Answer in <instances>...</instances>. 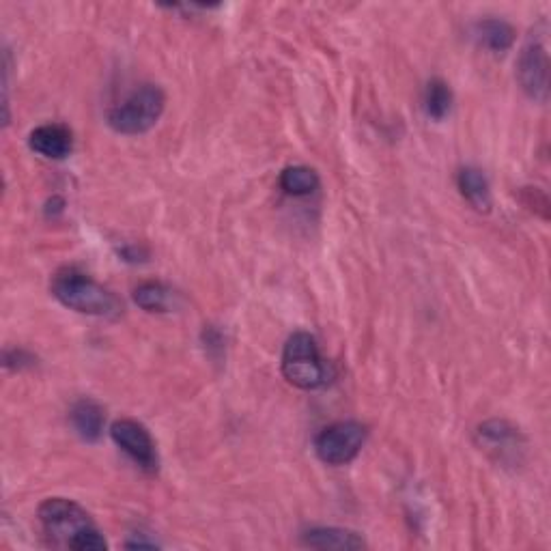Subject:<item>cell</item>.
<instances>
[{"instance_id":"1","label":"cell","mask_w":551,"mask_h":551,"mask_svg":"<svg viewBox=\"0 0 551 551\" xmlns=\"http://www.w3.org/2000/svg\"><path fill=\"white\" fill-rule=\"evenodd\" d=\"M39 524L54 547L76 551H100L108 543L91 515L67 498H48L37 511Z\"/></svg>"},{"instance_id":"2","label":"cell","mask_w":551,"mask_h":551,"mask_svg":"<svg viewBox=\"0 0 551 551\" xmlns=\"http://www.w3.org/2000/svg\"><path fill=\"white\" fill-rule=\"evenodd\" d=\"M50 291L65 308L82 315L112 319L119 317L123 310L115 293L102 287L91 276L76 270V267H63V270L56 272L50 282Z\"/></svg>"},{"instance_id":"3","label":"cell","mask_w":551,"mask_h":551,"mask_svg":"<svg viewBox=\"0 0 551 551\" xmlns=\"http://www.w3.org/2000/svg\"><path fill=\"white\" fill-rule=\"evenodd\" d=\"M280 369L291 386L319 390L334 379L332 364L321 356L317 341L308 332H295L282 349Z\"/></svg>"},{"instance_id":"4","label":"cell","mask_w":551,"mask_h":551,"mask_svg":"<svg viewBox=\"0 0 551 551\" xmlns=\"http://www.w3.org/2000/svg\"><path fill=\"white\" fill-rule=\"evenodd\" d=\"M164 106L166 97L162 89L155 84H143L127 95L119 106L110 108L108 125L125 136L145 134L160 121Z\"/></svg>"},{"instance_id":"5","label":"cell","mask_w":551,"mask_h":551,"mask_svg":"<svg viewBox=\"0 0 551 551\" xmlns=\"http://www.w3.org/2000/svg\"><path fill=\"white\" fill-rule=\"evenodd\" d=\"M366 442V427L356 420H343L323 429L315 440L317 457L328 465H347L360 455Z\"/></svg>"},{"instance_id":"6","label":"cell","mask_w":551,"mask_h":551,"mask_svg":"<svg viewBox=\"0 0 551 551\" xmlns=\"http://www.w3.org/2000/svg\"><path fill=\"white\" fill-rule=\"evenodd\" d=\"M517 78L521 89L534 102H545L549 91V56L543 33H532L521 48L517 63Z\"/></svg>"},{"instance_id":"7","label":"cell","mask_w":551,"mask_h":551,"mask_svg":"<svg viewBox=\"0 0 551 551\" xmlns=\"http://www.w3.org/2000/svg\"><path fill=\"white\" fill-rule=\"evenodd\" d=\"M110 435L115 444L138 465L140 470L158 472V448H155L151 433L140 425V422L121 418L110 427Z\"/></svg>"},{"instance_id":"8","label":"cell","mask_w":551,"mask_h":551,"mask_svg":"<svg viewBox=\"0 0 551 551\" xmlns=\"http://www.w3.org/2000/svg\"><path fill=\"white\" fill-rule=\"evenodd\" d=\"M476 442L500 463L508 465L519 463L526 448L524 435L519 433V429L508 425L506 420H489L485 425H480L476 429Z\"/></svg>"},{"instance_id":"9","label":"cell","mask_w":551,"mask_h":551,"mask_svg":"<svg viewBox=\"0 0 551 551\" xmlns=\"http://www.w3.org/2000/svg\"><path fill=\"white\" fill-rule=\"evenodd\" d=\"M28 145L48 160H65L74 149L72 132L63 125H41L28 136Z\"/></svg>"},{"instance_id":"10","label":"cell","mask_w":551,"mask_h":551,"mask_svg":"<svg viewBox=\"0 0 551 551\" xmlns=\"http://www.w3.org/2000/svg\"><path fill=\"white\" fill-rule=\"evenodd\" d=\"M69 420H72L74 431L82 437L84 442H97L104 433L106 414L100 403H95L91 399H82L72 407Z\"/></svg>"},{"instance_id":"11","label":"cell","mask_w":551,"mask_h":551,"mask_svg":"<svg viewBox=\"0 0 551 551\" xmlns=\"http://www.w3.org/2000/svg\"><path fill=\"white\" fill-rule=\"evenodd\" d=\"M302 543L315 549H338V551H353L364 549L366 543L358 532L345 528H310L302 534Z\"/></svg>"},{"instance_id":"12","label":"cell","mask_w":551,"mask_h":551,"mask_svg":"<svg viewBox=\"0 0 551 551\" xmlns=\"http://www.w3.org/2000/svg\"><path fill=\"white\" fill-rule=\"evenodd\" d=\"M457 186L463 194V199L468 201L476 211H485L487 214L491 209V190L483 171H478L474 166L461 168L457 177Z\"/></svg>"},{"instance_id":"13","label":"cell","mask_w":551,"mask_h":551,"mask_svg":"<svg viewBox=\"0 0 551 551\" xmlns=\"http://www.w3.org/2000/svg\"><path fill=\"white\" fill-rule=\"evenodd\" d=\"M474 39L491 52H506L515 41V28L498 18H487L474 24Z\"/></svg>"},{"instance_id":"14","label":"cell","mask_w":551,"mask_h":551,"mask_svg":"<svg viewBox=\"0 0 551 551\" xmlns=\"http://www.w3.org/2000/svg\"><path fill=\"white\" fill-rule=\"evenodd\" d=\"M280 188L289 196H308L319 190V175L308 166H289L280 173Z\"/></svg>"},{"instance_id":"15","label":"cell","mask_w":551,"mask_h":551,"mask_svg":"<svg viewBox=\"0 0 551 551\" xmlns=\"http://www.w3.org/2000/svg\"><path fill=\"white\" fill-rule=\"evenodd\" d=\"M173 298V291L162 285V282H143V285L134 291V302L143 310H147V313H166V310L171 308Z\"/></svg>"},{"instance_id":"16","label":"cell","mask_w":551,"mask_h":551,"mask_svg":"<svg viewBox=\"0 0 551 551\" xmlns=\"http://www.w3.org/2000/svg\"><path fill=\"white\" fill-rule=\"evenodd\" d=\"M452 106V91L448 84L440 78H435L427 84L425 93V110L433 121H442Z\"/></svg>"},{"instance_id":"17","label":"cell","mask_w":551,"mask_h":551,"mask_svg":"<svg viewBox=\"0 0 551 551\" xmlns=\"http://www.w3.org/2000/svg\"><path fill=\"white\" fill-rule=\"evenodd\" d=\"M125 547H130V549H155L158 545H155L153 541H143V539H136V541H127Z\"/></svg>"}]
</instances>
